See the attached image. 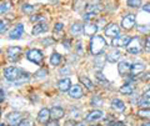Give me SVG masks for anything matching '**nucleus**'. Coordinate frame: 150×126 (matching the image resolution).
Instances as JSON below:
<instances>
[{"mask_svg": "<svg viewBox=\"0 0 150 126\" xmlns=\"http://www.w3.org/2000/svg\"><path fill=\"white\" fill-rule=\"evenodd\" d=\"M121 94H124V95H131L133 94V91H134V89L131 85H129V84H125V85H123L120 87V90H119Z\"/></svg>", "mask_w": 150, "mask_h": 126, "instance_id": "obj_24", "label": "nucleus"}, {"mask_svg": "<svg viewBox=\"0 0 150 126\" xmlns=\"http://www.w3.org/2000/svg\"><path fill=\"white\" fill-rule=\"evenodd\" d=\"M8 26H9V20H0V32L8 30Z\"/></svg>", "mask_w": 150, "mask_h": 126, "instance_id": "obj_33", "label": "nucleus"}, {"mask_svg": "<svg viewBox=\"0 0 150 126\" xmlns=\"http://www.w3.org/2000/svg\"><path fill=\"white\" fill-rule=\"evenodd\" d=\"M144 69H145V66L142 63H135L134 65H131L130 71H131L133 75H139V74H142L144 71Z\"/></svg>", "mask_w": 150, "mask_h": 126, "instance_id": "obj_21", "label": "nucleus"}, {"mask_svg": "<svg viewBox=\"0 0 150 126\" xmlns=\"http://www.w3.org/2000/svg\"><path fill=\"white\" fill-rule=\"evenodd\" d=\"M24 73H25V71H23V70H20V69L10 66V68H6L5 70H4V77H5L6 80H9V81L16 82L21 77V75H23Z\"/></svg>", "mask_w": 150, "mask_h": 126, "instance_id": "obj_2", "label": "nucleus"}, {"mask_svg": "<svg viewBox=\"0 0 150 126\" xmlns=\"http://www.w3.org/2000/svg\"><path fill=\"white\" fill-rule=\"evenodd\" d=\"M83 25L81 24H79V23H75V24H73L71 26V29H70V31H71V34L74 35H78V34H80V32L83 31Z\"/></svg>", "mask_w": 150, "mask_h": 126, "instance_id": "obj_25", "label": "nucleus"}, {"mask_svg": "<svg viewBox=\"0 0 150 126\" xmlns=\"http://www.w3.org/2000/svg\"><path fill=\"white\" fill-rule=\"evenodd\" d=\"M94 126H101V125H94Z\"/></svg>", "mask_w": 150, "mask_h": 126, "instance_id": "obj_55", "label": "nucleus"}, {"mask_svg": "<svg viewBox=\"0 0 150 126\" xmlns=\"http://www.w3.org/2000/svg\"><path fill=\"white\" fill-rule=\"evenodd\" d=\"M63 116H64V109H62V107L54 106L53 109L50 110V118L53 120H59V119H62Z\"/></svg>", "mask_w": 150, "mask_h": 126, "instance_id": "obj_14", "label": "nucleus"}, {"mask_svg": "<svg viewBox=\"0 0 150 126\" xmlns=\"http://www.w3.org/2000/svg\"><path fill=\"white\" fill-rule=\"evenodd\" d=\"M45 75H48V70H45V69L40 70V71H38L35 74V76H38V77H44Z\"/></svg>", "mask_w": 150, "mask_h": 126, "instance_id": "obj_38", "label": "nucleus"}, {"mask_svg": "<svg viewBox=\"0 0 150 126\" xmlns=\"http://www.w3.org/2000/svg\"><path fill=\"white\" fill-rule=\"evenodd\" d=\"M0 126H5V125H4V124H0Z\"/></svg>", "mask_w": 150, "mask_h": 126, "instance_id": "obj_53", "label": "nucleus"}, {"mask_svg": "<svg viewBox=\"0 0 150 126\" xmlns=\"http://www.w3.org/2000/svg\"><path fill=\"white\" fill-rule=\"evenodd\" d=\"M79 80H80L81 84H84L85 85V87L88 89L89 91H93L94 90V85H93V82L90 81V79L86 77V76H80L79 77Z\"/></svg>", "mask_w": 150, "mask_h": 126, "instance_id": "obj_22", "label": "nucleus"}, {"mask_svg": "<svg viewBox=\"0 0 150 126\" xmlns=\"http://www.w3.org/2000/svg\"><path fill=\"white\" fill-rule=\"evenodd\" d=\"M0 116H1V110H0Z\"/></svg>", "mask_w": 150, "mask_h": 126, "instance_id": "obj_54", "label": "nucleus"}, {"mask_svg": "<svg viewBox=\"0 0 150 126\" xmlns=\"http://www.w3.org/2000/svg\"><path fill=\"white\" fill-rule=\"evenodd\" d=\"M145 51H150V36L145 39Z\"/></svg>", "mask_w": 150, "mask_h": 126, "instance_id": "obj_40", "label": "nucleus"}, {"mask_svg": "<svg viewBox=\"0 0 150 126\" xmlns=\"http://www.w3.org/2000/svg\"><path fill=\"white\" fill-rule=\"evenodd\" d=\"M19 126H33V121L31 120H28V119L21 120L20 124H19Z\"/></svg>", "mask_w": 150, "mask_h": 126, "instance_id": "obj_37", "label": "nucleus"}, {"mask_svg": "<svg viewBox=\"0 0 150 126\" xmlns=\"http://www.w3.org/2000/svg\"><path fill=\"white\" fill-rule=\"evenodd\" d=\"M101 10V6L99 4H89L88 8H86V13H96Z\"/></svg>", "mask_w": 150, "mask_h": 126, "instance_id": "obj_26", "label": "nucleus"}, {"mask_svg": "<svg viewBox=\"0 0 150 126\" xmlns=\"http://www.w3.org/2000/svg\"><path fill=\"white\" fill-rule=\"evenodd\" d=\"M64 46H65L67 49H70V41H69V40H65V41H64Z\"/></svg>", "mask_w": 150, "mask_h": 126, "instance_id": "obj_44", "label": "nucleus"}, {"mask_svg": "<svg viewBox=\"0 0 150 126\" xmlns=\"http://www.w3.org/2000/svg\"><path fill=\"white\" fill-rule=\"evenodd\" d=\"M96 16V13H86L85 15H84V20L85 21H91L93 19H95Z\"/></svg>", "mask_w": 150, "mask_h": 126, "instance_id": "obj_36", "label": "nucleus"}, {"mask_svg": "<svg viewBox=\"0 0 150 126\" xmlns=\"http://www.w3.org/2000/svg\"><path fill=\"white\" fill-rule=\"evenodd\" d=\"M130 41V36L128 35H121V36H115L112 39V46H116V48H124V46L128 45V43Z\"/></svg>", "mask_w": 150, "mask_h": 126, "instance_id": "obj_5", "label": "nucleus"}, {"mask_svg": "<svg viewBox=\"0 0 150 126\" xmlns=\"http://www.w3.org/2000/svg\"><path fill=\"white\" fill-rule=\"evenodd\" d=\"M23 34H24V25L19 24L16 25L14 29L10 31V34H9V38L10 39H20Z\"/></svg>", "mask_w": 150, "mask_h": 126, "instance_id": "obj_9", "label": "nucleus"}, {"mask_svg": "<svg viewBox=\"0 0 150 126\" xmlns=\"http://www.w3.org/2000/svg\"><path fill=\"white\" fill-rule=\"evenodd\" d=\"M74 126H85L84 124H76V125H74Z\"/></svg>", "mask_w": 150, "mask_h": 126, "instance_id": "obj_51", "label": "nucleus"}, {"mask_svg": "<svg viewBox=\"0 0 150 126\" xmlns=\"http://www.w3.org/2000/svg\"><path fill=\"white\" fill-rule=\"evenodd\" d=\"M45 31H48V25H46L45 23H38V24L33 27L31 34L33 35H39V34H41V32H45Z\"/></svg>", "mask_w": 150, "mask_h": 126, "instance_id": "obj_15", "label": "nucleus"}, {"mask_svg": "<svg viewBox=\"0 0 150 126\" xmlns=\"http://www.w3.org/2000/svg\"><path fill=\"white\" fill-rule=\"evenodd\" d=\"M91 105L93 106H101L103 105V99L100 96H94L91 100Z\"/></svg>", "mask_w": 150, "mask_h": 126, "instance_id": "obj_32", "label": "nucleus"}, {"mask_svg": "<svg viewBox=\"0 0 150 126\" xmlns=\"http://www.w3.org/2000/svg\"><path fill=\"white\" fill-rule=\"evenodd\" d=\"M142 126H150V122H145V124H143Z\"/></svg>", "mask_w": 150, "mask_h": 126, "instance_id": "obj_50", "label": "nucleus"}, {"mask_svg": "<svg viewBox=\"0 0 150 126\" xmlns=\"http://www.w3.org/2000/svg\"><path fill=\"white\" fill-rule=\"evenodd\" d=\"M48 126H59V124L56 122V120H54V121H51V122H49Z\"/></svg>", "mask_w": 150, "mask_h": 126, "instance_id": "obj_45", "label": "nucleus"}, {"mask_svg": "<svg viewBox=\"0 0 150 126\" xmlns=\"http://www.w3.org/2000/svg\"><path fill=\"white\" fill-rule=\"evenodd\" d=\"M30 20H31V23H45L46 19L43 15H34L30 18Z\"/></svg>", "mask_w": 150, "mask_h": 126, "instance_id": "obj_30", "label": "nucleus"}, {"mask_svg": "<svg viewBox=\"0 0 150 126\" xmlns=\"http://www.w3.org/2000/svg\"><path fill=\"white\" fill-rule=\"evenodd\" d=\"M144 96H150V87H149V90H148V91H145Z\"/></svg>", "mask_w": 150, "mask_h": 126, "instance_id": "obj_49", "label": "nucleus"}, {"mask_svg": "<svg viewBox=\"0 0 150 126\" xmlns=\"http://www.w3.org/2000/svg\"><path fill=\"white\" fill-rule=\"evenodd\" d=\"M50 120V110H48L45 107V109H41L40 113L38 114V121H39L40 124H48Z\"/></svg>", "mask_w": 150, "mask_h": 126, "instance_id": "obj_12", "label": "nucleus"}, {"mask_svg": "<svg viewBox=\"0 0 150 126\" xmlns=\"http://www.w3.org/2000/svg\"><path fill=\"white\" fill-rule=\"evenodd\" d=\"M70 86H71V81H70V79H69V77L63 79V80H60V81H59V84H58L59 90H60V91H63V92L69 91Z\"/></svg>", "mask_w": 150, "mask_h": 126, "instance_id": "obj_17", "label": "nucleus"}, {"mask_svg": "<svg viewBox=\"0 0 150 126\" xmlns=\"http://www.w3.org/2000/svg\"><path fill=\"white\" fill-rule=\"evenodd\" d=\"M98 25L95 24V23H90V21H88V24H85V26H84V32H85V35L88 36H94L96 34V31H98Z\"/></svg>", "mask_w": 150, "mask_h": 126, "instance_id": "obj_10", "label": "nucleus"}, {"mask_svg": "<svg viewBox=\"0 0 150 126\" xmlns=\"http://www.w3.org/2000/svg\"><path fill=\"white\" fill-rule=\"evenodd\" d=\"M138 116L142 119H150V109H142L138 111Z\"/></svg>", "mask_w": 150, "mask_h": 126, "instance_id": "obj_27", "label": "nucleus"}, {"mask_svg": "<svg viewBox=\"0 0 150 126\" xmlns=\"http://www.w3.org/2000/svg\"><path fill=\"white\" fill-rule=\"evenodd\" d=\"M138 29L142 31V32H145V34H148V32H150V25H149V27H143V26H139Z\"/></svg>", "mask_w": 150, "mask_h": 126, "instance_id": "obj_41", "label": "nucleus"}, {"mask_svg": "<svg viewBox=\"0 0 150 126\" xmlns=\"http://www.w3.org/2000/svg\"><path fill=\"white\" fill-rule=\"evenodd\" d=\"M21 9H23V11L26 13V14H30V13L34 11V6L30 5V4H24Z\"/></svg>", "mask_w": 150, "mask_h": 126, "instance_id": "obj_34", "label": "nucleus"}, {"mask_svg": "<svg viewBox=\"0 0 150 126\" xmlns=\"http://www.w3.org/2000/svg\"><path fill=\"white\" fill-rule=\"evenodd\" d=\"M3 101V97H0V102H1Z\"/></svg>", "mask_w": 150, "mask_h": 126, "instance_id": "obj_52", "label": "nucleus"}, {"mask_svg": "<svg viewBox=\"0 0 150 126\" xmlns=\"http://www.w3.org/2000/svg\"><path fill=\"white\" fill-rule=\"evenodd\" d=\"M128 6H130V8L142 6V0H128Z\"/></svg>", "mask_w": 150, "mask_h": 126, "instance_id": "obj_31", "label": "nucleus"}, {"mask_svg": "<svg viewBox=\"0 0 150 126\" xmlns=\"http://www.w3.org/2000/svg\"><path fill=\"white\" fill-rule=\"evenodd\" d=\"M144 80H150V71L146 74V76H144Z\"/></svg>", "mask_w": 150, "mask_h": 126, "instance_id": "obj_48", "label": "nucleus"}, {"mask_svg": "<svg viewBox=\"0 0 150 126\" xmlns=\"http://www.w3.org/2000/svg\"><path fill=\"white\" fill-rule=\"evenodd\" d=\"M60 63H62V55H60L59 53H54L50 56V64L56 66V65H59Z\"/></svg>", "mask_w": 150, "mask_h": 126, "instance_id": "obj_23", "label": "nucleus"}, {"mask_svg": "<svg viewBox=\"0 0 150 126\" xmlns=\"http://www.w3.org/2000/svg\"><path fill=\"white\" fill-rule=\"evenodd\" d=\"M63 29H64V25L62 24V23H58L54 27V35H59L60 32L63 31Z\"/></svg>", "mask_w": 150, "mask_h": 126, "instance_id": "obj_35", "label": "nucleus"}, {"mask_svg": "<svg viewBox=\"0 0 150 126\" xmlns=\"http://www.w3.org/2000/svg\"><path fill=\"white\" fill-rule=\"evenodd\" d=\"M126 50L129 51L130 54H139L140 50H142V46H140V40L139 38H134V39H130V41L126 45Z\"/></svg>", "mask_w": 150, "mask_h": 126, "instance_id": "obj_4", "label": "nucleus"}, {"mask_svg": "<svg viewBox=\"0 0 150 126\" xmlns=\"http://www.w3.org/2000/svg\"><path fill=\"white\" fill-rule=\"evenodd\" d=\"M120 56H121L120 51H118V50H111L110 53L106 55V60L109 63H115V61H118V60L120 59Z\"/></svg>", "mask_w": 150, "mask_h": 126, "instance_id": "obj_19", "label": "nucleus"}, {"mask_svg": "<svg viewBox=\"0 0 150 126\" xmlns=\"http://www.w3.org/2000/svg\"><path fill=\"white\" fill-rule=\"evenodd\" d=\"M95 75H96V79H98L99 81H101V82H106V79H105V76L103 75L101 73H96Z\"/></svg>", "mask_w": 150, "mask_h": 126, "instance_id": "obj_39", "label": "nucleus"}, {"mask_svg": "<svg viewBox=\"0 0 150 126\" xmlns=\"http://www.w3.org/2000/svg\"><path fill=\"white\" fill-rule=\"evenodd\" d=\"M111 126H124V124H123V122H120V121H118V122H114Z\"/></svg>", "mask_w": 150, "mask_h": 126, "instance_id": "obj_47", "label": "nucleus"}, {"mask_svg": "<svg viewBox=\"0 0 150 126\" xmlns=\"http://www.w3.org/2000/svg\"><path fill=\"white\" fill-rule=\"evenodd\" d=\"M21 54V48L20 46H10V48L8 49V59L10 60V61H16L19 59Z\"/></svg>", "mask_w": 150, "mask_h": 126, "instance_id": "obj_6", "label": "nucleus"}, {"mask_svg": "<svg viewBox=\"0 0 150 126\" xmlns=\"http://www.w3.org/2000/svg\"><path fill=\"white\" fill-rule=\"evenodd\" d=\"M43 44L46 46V45H50L53 44V39H46V40H43Z\"/></svg>", "mask_w": 150, "mask_h": 126, "instance_id": "obj_42", "label": "nucleus"}, {"mask_svg": "<svg viewBox=\"0 0 150 126\" xmlns=\"http://www.w3.org/2000/svg\"><path fill=\"white\" fill-rule=\"evenodd\" d=\"M111 107L114 109L115 111H119V113H121V111H124L125 110V104L121 100L119 99H115V100H112L111 101Z\"/></svg>", "mask_w": 150, "mask_h": 126, "instance_id": "obj_20", "label": "nucleus"}, {"mask_svg": "<svg viewBox=\"0 0 150 126\" xmlns=\"http://www.w3.org/2000/svg\"><path fill=\"white\" fill-rule=\"evenodd\" d=\"M106 48V41L103 36H93L90 41V51L93 55H100Z\"/></svg>", "mask_w": 150, "mask_h": 126, "instance_id": "obj_1", "label": "nucleus"}, {"mask_svg": "<svg viewBox=\"0 0 150 126\" xmlns=\"http://www.w3.org/2000/svg\"><path fill=\"white\" fill-rule=\"evenodd\" d=\"M11 4L9 1H3L0 3V14H5L6 11H9V9H10Z\"/></svg>", "mask_w": 150, "mask_h": 126, "instance_id": "obj_28", "label": "nucleus"}, {"mask_svg": "<svg viewBox=\"0 0 150 126\" xmlns=\"http://www.w3.org/2000/svg\"><path fill=\"white\" fill-rule=\"evenodd\" d=\"M140 106L143 109H150V96H144L143 100L140 101Z\"/></svg>", "mask_w": 150, "mask_h": 126, "instance_id": "obj_29", "label": "nucleus"}, {"mask_svg": "<svg viewBox=\"0 0 150 126\" xmlns=\"http://www.w3.org/2000/svg\"><path fill=\"white\" fill-rule=\"evenodd\" d=\"M119 32H120V29H119V26L116 24H109L106 26V29H105V35L110 36V38H115V36H118Z\"/></svg>", "mask_w": 150, "mask_h": 126, "instance_id": "obj_11", "label": "nucleus"}, {"mask_svg": "<svg viewBox=\"0 0 150 126\" xmlns=\"http://www.w3.org/2000/svg\"><path fill=\"white\" fill-rule=\"evenodd\" d=\"M104 116V113L100 110H94L91 113H89L88 116H86V121H96V120H100L103 119Z\"/></svg>", "mask_w": 150, "mask_h": 126, "instance_id": "obj_16", "label": "nucleus"}, {"mask_svg": "<svg viewBox=\"0 0 150 126\" xmlns=\"http://www.w3.org/2000/svg\"><path fill=\"white\" fill-rule=\"evenodd\" d=\"M76 48H78V50H79V53H81V41H78V44H76Z\"/></svg>", "mask_w": 150, "mask_h": 126, "instance_id": "obj_46", "label": "nucleus"}, {"mask_svg": "<svg viewBox=\"0 0 150 126\" xmlns=\"http://www.w3.org/2000/svg\"><path fill=\"white\" fill-rule=\"evenodd\" d=\"M143 9L145 11H148V13H150V3H148V4H145V5L143 6Z\"/></svg>", "mask_w": 150, "mask_h": 126, "instance_id": "obj_43", "label": "nucleus"}, {"mask_svg": "<svg viewBox=\"0 0 150 126\" xmlns=\"http://www.w3.org/2000/svg\"><path fill=\"white\" fill-rule=\"evenodd\" d=\"M69 95L73 97V99H80L83 96V89L80 85H74L70 86L69 89Z\"/></svg>", "mask_w": 150, "mask_h": 126, "instance_id": "obj_13", "label": "nucleus"}, {"mask_svg": "<svg viewBox=\"0 0 150 126\" xmlns=\"http://www.w3.org/2000/svg\"><path fill=\"white\" fill-rule=\"evenodd\" d=\"M26 58H28V60H29V61L34 63V64H40L41 61H43V59H44L43 53H41L40 50H38V49H31V50H29V51L26 53Z\"/></svg>", "mask_w": 150, "mask_h": 126, "instance_id": "obj_3", "label": "nucleus"}, {"mask_svg": "<svg viewBox=\"0 0 150 126\" xmlns=\"http://www.w3.org/2000/svg\"><path fill=\"white\" fill-rule=\"evenodd\" d=\"M134 25H135V15H133V14L125 15L123 18V20H121V26H123L125 30H130Z\"/></svg>", "mask_w": 150, "mask_h": 126, "instance_id": "obj_7", "label": "nucleus"}, {"mask_svg": "<svg viewBox=\"0 0 150 126\" xmlns=\"http://www.w3.org/2000/svg\"><path fill=\"white\" fill-rule=\"evenodd\" d=\"M130 69H131V65L128 61H121L118 66V71L120 75H125V74L130 73Z\"/></svg>", "mask_w": 150, "mask_h": 126, "instance_id": "obj_18", "label": "nucleus"}, {"mask_svg": "<svg viewBox=\"0 0 150 126\" xmlns=\"http://www.w3.org/2000/svg\"><path fill=\"white\" fill-rule=\"evenodd\" d=\"M6 121L10 126H19L21 121V115L19 113H11L6 116Z\"/></svg>", "mask_w": 150, "mask_h": 126, "instance_id": "obj_8", "label": "nucleus"}]
</instances>
